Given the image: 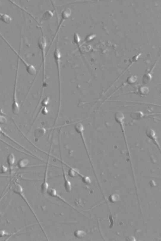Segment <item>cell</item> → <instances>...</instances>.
<instances>
[{
    "instance_id": "6da1fadb",
    "label": "cell",
    "mask_w": 161,
    "mask_h": 241,
    "mask_svg": "<svg viewBox=\"0 0 161 241\" xmlns=\"http://www.w3.org/2000/svg\"><path fill=\"white\" fill-rule=\"evenodd\" d=\"M10 189L15 194L18 195L20 196L22 200L24 201L27 205L29 208L30 211L31 212L33 215L34 218L37 221L38 225H39L40 227L43 232L45 236V237H47L46 234L44 231V229L42 226V224L39 219L37 215V214L34 210L33 209L31 205L30 204L28 199L27 198L24 193V189L20 183L16 181H14L12 184H11L10 187Z\"/></svg>"
},
{
    "instance_id": "7a4b0ae2",
    "label": "cell",
    "mask_w": 161,
    "mask_h": 241,
    "mask_svg": "<svg viewBox=\"0 0 161 241\" xmlns=\"http://www.w3.org/2000/svg\"><path fill=\"white\" fill-rule=\"evenodd\" d=\"M19 63H18L17 71L14 79V88L13 93L12 101L11 105V110L14 115H18L20 110V105L17 97V85L18 79Z\"/></svg>"
},
{
    "instance_id": "3957f363",
    "label": "cell",
    "mask_w": 161,
    "mask_h": 241,
    "mask_svg": "<svg viewBox=\"0 0 161 241\" xmlns=\"http://www.w3.org/2000/svg\"><path fill=\"white\" fill-rule=\"evenodd\" d=\"M37 45L40 50L43 65V83L45 82V62L46 58V49L47 47V43L45 37L43 36H40L38 40Z\"/></svg>"
},
{
    "instance_id": "277c9868",
    "label": "cell",
    "mask_w": 161,
    "mask_h": 241,
    "mask_svg": "<svg viewBox=\"0 0 161 241\" xmlns=\"http://www.w3.org/2000/svg\"><path fill=\"white\" fill-rule=\"evenodd\" d=\"M74 128L75 131L77 133H78V134L80 137V139H81L82 140L84 148H85V149L88 157L89 158V161L91 164V167H93V164L92 163L89 151H88V150L85 138V137H84V128L83 126V124L80 123V122H77V123L75 124Z\"/></svg>"
},
{
    "instance_id": "5b68a950",
    "label": "cell",
    "mask_w": 161,
    "mask_h": 241,
    "mask_svg": "<svg viewBox=\"0 0 161 241\" xmlns=\"http://www.w3.org/2000/svg\"><path fill=\"white\" fill-rule=\"evenodd\" d=\"M53 58H54L55 62L56 64L57 68V73H58L59 79V95L60 96H61V86L60 68L61 54L60 49L57 46H56V48L55 49V51H54V52H53Z\"/></svg>"
},
{
    "instance_id": "8992f818",
    "label": "cell",
    "mask_w": 161,
    "mask_h": 241,
    "mask_svg": "<svg viewBox=\"0 0 161 241\" xmlns=\"http://www.w3.org/2000/svg\"><path fill=\"white\" fill-rule=\"evenodd\" d=\"M2 39H4L6 43L9 45V46L12 50V51L17 56L18 58L20 59L21 62L23 64L26 68V71L30 75L33 76L36 75L37 72V70L35 67L33 65L30 64L27 62L21 56L18 54L14 48L11 46V45L8 43V42L4 39L3 36H2Z\"/></svg>"
},
{
    "instance_id": "52a82bcc",
    "label": "cell",
    "mask_w": 161,
    "mask_h": 241,
    "mask_svg": "<svg viewBox=\"0 0 161 241\" xmlns=\"http://www.w3.org/2000/svg\"><path fill=\"white\" fill-rule=\"evenodd\" d=\"M72 13V11L71 9L69 7L64 9L61 14V20L60 23L58 25L56 32L55 33L54 37L53 38V40L51 43L50 47L49 48H50L51 46L53 43V41L55 39L56 35L57 33L59 32L60 29L61 27V26L63 24L64 22L67 20L69 18H70L71 16Z\"/></svg>"
},
{
    "instance_id": "ba28073f",
    "label": "cell",
    "mask_w": 161,
    "mask_h": 241,
    "mask_svg": "<svg viewBox=\"0 0 161 241\" xmlns=\"http://www.w3.org/2000/svg\"><path fill=\"white\" fill-rule=\"evenodd\" d=\"M146 135L154 143L157 148L160 152H161V148L158 142L156 133L154 130L151 128H148L145 130Z\"/></svg>"
},
{
    "instance_id": "9c48e42d",
    "label": "cell",
    "mask_w": 161,
    "mask_h": 241,
    "mask_svg": "<svg viewBox=\"0 0 161 241\" xmlns=\"http://www.w3.org/2000/svg\"><path fill=\"white\" fill-rule=\"evenodd\" d=\"M47 193L50 196L58 198L61 201H62L65 204H66L69 206H70L72 209H74L76 211L79 212L77 209H76L73 206H72L66 200L61 196L57 193V190L53 188H49L48 190Z\"/></svg>"
},
{
    "instance_id": "30bf717a",
    "label": "cell",
    "mask_w": 161,
    "mask_h": 241,
    "mask_svg": "<svg viewBox=\"0 0 161 241\" xmlns=\"http://www.w3.org/2000/svg\"><path fill=\"white\" fill-rule=\"evenodd\" d=\"M48 159L45 167L43 181L41 186V192L44 194L47 193V191L49 188V185L48 181Z\"/></svg>"
},
{
    "instance_id": "8fae6325",
    "label": "cell",
    "mask_w": 161,
    "mask_h": 241,
    "mask_svg": "<svg viewBox=\"0 0 161 241\" xmlns=\"http://www.w3.org/2000/svg\"><path fill=\"white\" fill-rule=\"evenodd\" d=\"M15 160H16V158L13 153H10L7 156V165H8L10 179H11L13 174Z\"/></svg>"
},
{
    "instance_id": "7c38bea8",
    "label": "cell",
    "mask_w": 161,
    "mask_h": 241,
    "mask_svg": "<svg viewBox=\"0 0 161 241\" xmlns=\"http://www.w3.org/2000/svg\"><path fill=\"white\" fill-rule=\"evenodd\" d=\"M61 166H62L64 188L67 192L70 193L71 192L72 189L71 183L67 176L66 172H65L64 170L62 161L61 162Z\"/></svg>"
},
{
    "instance_id": "4fadbf2b",
    "label": "cell",
    "mask_w": 161,
    "mask_h": 241,
    "mask_svg": "<svg viewBox=\"0 0 161 241\" xmlns=\"http://www.w3.org/2000/svg\"><path fill=\"white\" fill-rule=\"evenodd\" d=\"M115 121L119 125L122 132H124V120L125 117L124 115L120 111H118L114 114Z\"/></svg>"
},
{
    "instance_id": "5bb4252c",
    "label": "cell",
    "mask_w": 161,
    "mask_h": 241,
    "mask_svg": "<svg viewBox=\"0 0 161 241\" xmlns=\"http://www.w3.org/2000/svg\"><path fill=\"white\" fill-rule=\"evenodd\" d=\"M0 134H1L3 136L6 137V138L12 141V142L13 143L15 144H16L18 145V146L19 147H20L23 149H24V150L28 152V151L26 148H24L23 146H22V145L20 143H19L17 142V141L14 140L12 138V137H11L10 135H9L8 134L4 131L1 126H0Z\"/></svg>"
},
{
    "instance_id": "9a60e30c",
    "label": "cell",
    "mask_w": 161,
    "mask_h": 241,
    "mask_svg": "<svg viewBox=\"0 0 161 241\" xmlns=\"http://www.w3.org/2000/svg\"><path fill=\"white\" fill-rule=\"evenodd\" d=\"M46 132V130L43 127H38L34 130V136L36 138H40L43 137Z\"/></svg>"
},
{
    "instance_id": "2e32d148",
    "label": "cell",
    "mask_w": 161,
    "mask_h": 241,
    "mask_svg": "<svg viewBox=\"0 0 161 241\" xmlns=\"http://www.w3.org/2000/svg\"><path fill=\"white\" fill-rule=\"evenodd\" d=\"M29 163V160L26 158H22L19 160L17 163L19 169H22L27 167Z\"/></svg>"
},
{
    "instance_id": "e0dca14e",
    "label": "cell",
    "mask_w": 161,
    "mask_h": 241,
    "mask_svg": "<svg viewBox=\"0 0 161 241\" xmlns=\"http://www.w3.org/2000/svg\"><path fill=\"white\" fill-rule=\"evenodd\" d=\"M144 116V114L140 111H135L132 112L130 114V117L135 120H141L143 118Z\"/></svg>"
},
{
    "instance_id": "ac0fdd59",
    "label": "cell",
    "mask_w": 161,
    "mask_h": 241,
    "mask_svg": "<svg viewBox=\"0 0 161 241\" xmlns=\"http://www.w3.org/2000/svg\"><path fill=\"white\" fill-rule=\"evenodd\" d=\"M0 21L6 24H9L12 21V18L9 15L0 13Z\"/></svg>"
},
{
    "instance_id": "d6986e66",
    "label": "cell",
    "mask_w": 161,
    "mask_h": 241,
    "mask_svg": "<svg viewBox=\"0 0 161 241\" xmlns=\"http://www.w3.org/2000/svg\"><path fill=\"white\" fill-rule=\"evenodd\" d=\"M149 88L145 86H141L138 87V93L141 96H144L148 95L149 93Z\"/></svg>"
},
{
    "instance_id": "ffe728a7",
    "label": "cell",
    "mask_w": 161,
    "mask_h": 241,
    "mask_svg": "<svg viewBox=\"0 0 161 241\" xmlns=\"http://www.w3.org/2000/svg\"><path fill=\"white\" fill-rule=\"evenodd\" d=\"M152 79V76L150 74L146 73L143 76L142 79V82L144 85L147 84L151 82Z\"/></svg>"
},
{
    "instance_id": "44dd1931",
    "label": "cell",
    "mask_w": 161,
    "mask_h": 241,
    "mask_svg": "<svg viewBox=\"0 0 161 241\" xmlns=\"http://www.w3.org/2000/svg\"><path fill=\"white\" fill-rule=\"evenodd\" d=\"M74 235L75 238L82 239L85 237L86 233L85 231L80 229H76L74 232Z\"/></svg>"
},
{
    "instance_id": "7402d4cb",
    "label": "cell",
    "mask_w": 161,
    "mask_h": 241,
    "mask_svg": "<svg viewBox=\"0 0 161 241\" xmlns=\"http://www.w3.org/2000/svg\"><path fill=\"white\" fill-rule=\"evenodd\" d=\"M137 76L135 75H132L129 76L126 79V82L128 85H132L135 84L137 81Z\"/></svg>"
},
{
    "instance_id": "603a6c76",
    "label": "cell",
    "mask_w": 161,
    "mask_h": 241,
    "mask_svg": "<svg viewBox=\"0 0 161 241\" xmlns=\"http://www.w3.org/2000/svg\"><path fill=\"white\" fill-rule=\"evenodd\" d=\"M53 13L50 10H47L43 14L42 17V20L43 21H47L52 18Z\"/></svg>"
},
{
    "instance_id": "cb8c5ba5",
    "label": "cell",
    "mask_w": 161,
    "mask_h": 241,
    "mask_svg": "<svg viewBox=\"0 0 161 241\" xmlns=\"http://www.w3.org/2000/svg\"><path fill=\"white\" fill-rule=\"evenodd\" d=\"M80 52L83 54L89 51V45H86L83 43L80 44L78 47Z\"/></svg>"
},
{
    "instance_id": "d4e9b609",
    "label": "cell",
    "mask_w": 161,
    "mask_h": 241,
    "mask_svg": "<svg viewBox=\"0 0 161 241\" xmlns=\"http://www.w3.org/2000/svg\"><path fill=\"white\" fill-rule=\"evenodd\" d=\"M78 170L74 168L70 167L69 170L68 175L71 178H74L78 176Z\"/></svg>"
},
{
    "instance_id": "484cf974",
    "label": "cell",
    "mask_w": 161,
    "mask_h": 241,
    "mask_svg": "<svg viewBox=\"0 0 161 241\" xmlns=\"http://www.w3.org/2000/svg\"><path fill=\"white\" fill-rule=\"evenodd\" d=\"M73 40L74 43L78 46V47L80 45V42L81 41L80 37L79 34L78 33H74L73 36Z\"/></svg>"
},
{
    "instance_id": "4316f807",
    "label": "cell",
    "mask_w": 161,
    "mask_h": 241,
    "mask_svg": "<svg viewBox=\"0 0 161 241\" xmlns=\"http://www.w3.org/2000/svg\"><path fill=\"white\" fill-rule=\"evenodd\" d=\"M10 187V183L7 185L5 189L4 190L2 193L1 195V197H0V203L1 202L3 198L8 193L9 191V187Z\"/></svg>"
},
{
    "instance_id": "83f0119b",
    "label": "cell",
    "mask_w": 161,
    "mask_h": 241,
    "mask_svg": "<svg viewBox=\"0 0 161 241\" xmlns=\"http://www.w3.org/2000/svg\"><path fill=\"white\" fill-rule=\"evenodd\" d=\"M50 98L47 97L44 98L41 102V106L43 107H47L49 104Z\"/></svg>"
},
{
    "instance_id": "f1b7e54d",
    "label": "cell",
    "mask_w": 161,
    "mask_h": 241,
    "mask_svg": "<svg viewBox=\"0 0 161 241\" xmlns=\"http://www.w3.org/2000/svg\"><path fill=\"white\" fill-rule=\"evenodd\" d=\"M81 180L82 182L86 184H90L91 183L90 178L88 176L84 175L81 178Z\"/></svg>"
},
{
    "instance_id": "f546056e",
    "label": "cell",
    "mask_w": 161,
    "mask_h": 241,
    "mask_svg": "<svg viewBox=\"0 0 161 241\" xmlns=\"http://www.w3.org/2000/svg\"><path fill=\"white\" fill-rule=\"evenodd\" d=\"M7 118L4 115L0 113V124H5L7 123Z\"/></svg>"
},
{
    "instance_id": "4dcf8cb0",
    "label": "cell",
    "mask_w": 161,
    "mask_h": 241,
    "mask_svg": "<svg viewBox=\"0 0 161 241\" xmlns=\"http://www.w3.org/2000/svg\"><path fill=\"white\" fill-rule=\"evenodd\" d=\"M8 170V167L5 165L2 164V165L0 166V174L6 173Z\"/></svg>"
},
{
    "instance_id": "1f68e13d",
    "label": "cell",
    "mask_w": 161,
    "mask_h": 241,
    "mask_svg": "<svg viewBox=\"0 0 161 241\" xmlns=\"http://www.w3.org/2000/svg\"><path fill=\"white\" fill-rule=\"evenodd\" d=\"M119 196L117 194H114L110 196L109 198L110 201L112 202H114L118 201L119 200Z\"/></svg>"
},
{
    "instance_id": "d6a6232c",
    "label": "cell",
    "mask_w": 161,
    "mask_h": 241,
    "mask_svg": "<svg viewBox=\"0 0 161 241\" xmlns=\"http://www.w3.org/2000/svg\"><path fill=\"white\" fill-rule=\"evenodd\" d=\"M95 36L93 34H91L87 35L85 38V43H89L95 37Z\"/></svg>"
},
{
    "instance_id": "836d02e7",
    "label": "cell",
    "mask_w": 161,
    "mask_h": 241,
    "mask_svg": "<svg viewBox=\"0 0 161 241\" xmlns=\"http://www.w3.org/2000/svg\"><path fill=\"white\" fill-rule=\"evenodd\" d=\"M11 235L10 233L4 229H0V238Z\"/></svg>"
},
{
    "instance_id": "e575fe53",
    "label": "cell",
    "mask_w": 161,
    "mask_h": 241,
    "mask_svg": "<svg viewBox=\"0 0 161 241\" xmlns=\"http://www.w3.org/2000/svg\"><path fill=\"white\" fill-rule=\"evenodd\" d=\"M48 111L47 107H43L41 110V113L43 115H46L48 114Z\"/></svg>"
}]
</instances>
